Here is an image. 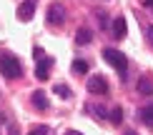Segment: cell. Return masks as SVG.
<instances>
[{"mask_svg":"<svg viewBox=\"0 0 153 135\" xmlns=\"http://www.w3.org/2000/svg\"><path fill=\"white\" fill-rule=\"evenodd\" d=\"M73 73H88V63L85 60H73Z\"/></svg>","mask_w":153,"mask_h":135,"instance_id":"cell-14","label":"cell"},{"mask_svg":"<svg viewBox=\"0 0 153 135\" xmlns=\"http://www.w3.org/2000/svg\"><path fill=\"white\" fill-rule=\"evenodd\" d=\"M126 33H128V23H126V18H116V20H113V38L123 40Z\"/></svg>","mask_w":153,"mask_h":135,"instance_id":"cell-6","label":"cell"},{"mask_svg":"<svg viewBox=\"0 0 153 135\" xmlns=\"http://www.w3.org/2000/svg\"><path fill=\"white\" fill-rule=\"evenodd\" d=\"M91 40H93V33H91L88 28H80L78 35H75V43H78V45H88Z\"/></svg>","mask_w":153,"mask_h":135,"instance_id":"cell-11","label":"cell"},{"mask_svg":"<svg viewBox=\"0 0 153 135\" xmlns=\"http://www.w3.org/2000/svg\"><path fill=\"white\" fill-rule=\"evenodd\" d=\"M108 120H111V123L113 125H120V123H123V108H113V110H108Z\"/></svg>","mask_w":153,"mask_h":135,"instance_id":"cell-12","label":"cell"},{"mask_svg":"<svg viewBox=\"0 0 153 135\" xmlns=\"http://www.w3.org/2000/svg\"><path fill=\"white\" fill-rule=\"evenodd\" d=\"M123 135H138V133H133V130H128V133H123Z\"/></svg>","mask_w":153,"mask_h":135,"instance_id":"cell-19","label":"cell"},{"mask_svg":"<svg viewBox=\"0 0 153 135\" xmlns=\"http://www.w3.org/2000/svg\"><path fill=\"white\" fill-rule=\"evenodd\" d=\"M53 93H58L60 98H71V88L63 85V83H60V85H53Z\"/></svg>","mask_w":153,"mask_h":135,"instance_id":"cell-13","label":"cell"},{"mask_svg":"<svg viewBox=\"0 0 153 135\" xmlns=\"http://www.w3.org/2000/svg\"><path fill=\"white\" fill-rule=\"evenodd\" d=\"M146 3V8H153V0H143Z\"/></svg>","mask_w":153,"mask_h":135,"instance_id":"cell-18","label":"cell"},{"mask_svg":"<svg viewBox=\"0 0 153 135\" xmlns=\"http://www.w3.org/2000/svg\"><path fill=\"white\" fill-rule=\"evenodd\" d=\"M33 10H35V3H33V0L20 3V8H18V20H20V23H28L30 18H33Z\"/></svg>","mask_w":153,"mask_h":135,"instance_id":"cell-5","label":"cell"},{"mask_svg":"<svg viewBox=\"0 0 153 135\" xmlns=\"http://www.w3.org/2000/svg\"><path fill=\"white\" fill-rule=\"evenodd\" d=\"M65 135H80V133H75V130H71V133H65Z\"/></svg>","mask_w":153,"mask_h":135,"instance_id":"cell-20","label":"cell"},{"mask_svg":"<svg viewBox=\"0 0 153 135\" xmlns=\"http://www.w3.org/2000/svg\"><path fill=\"white\" fill-rule=\"evenodd\" d=\"M103 58H105V60H108V63H111V65L116 68L118 73L123 75V78H126V70H128V58H126L123 53H120V50L105 48V50H103Z\"/></svg>","mask_w":153,"mask_h":135,"instance_id":"cell-2","label":"cell"},{"mask_svg":"<svg viewBox=\"0 0 153 135\" xmlns=\"http://www.w3.org/2000/svg\"><path fill=\"white\" fill-rule=\"evenodd\" d=\"M10 135H18V133H15V128H10Z\"/></svg>","mask_w":153,"mask_h":135,"instance_id":"cell-21","label":"cell"},{"mask_svg":"<svg viewBox=\"0 0 153 135\" xmlns=\"http://www.w3.org/2000/svg\"><path fill=\"white\" fill-rule=\"evenodd\" d=\"M28 135H48V125H35V128H30Z\"/></svg>","mask_w":153,"mask_h":135,"instance_id":"cell-15","label":"cell"},{"mask_svg":"<svg viewBox=\"0 0 153 135\" xmlns=\"http://www.w3.org/2000/svg\"><path fill=\"white\" fill-rule=\"evenodd\" d=\"M0 73L5 75V78H20L23 75V65L20 60H18L13 53H5V50H0Z\"/></svg>","mask_w":153,"mask_h":135,"instance_id":"cell-1","label":"cell"},{"mask_svg":"<svg viewBox=\"0 0 153 135\" xmlns=\"http://www.w3.org/2000/svg\"><path fill=\"white\" fill-rule=\"evenodd\" d=\"M88 93H93V95H105L108 93V83L103 80V75L88 78Z\"/></svg>","mask_w":153,"mask_h":135,"instance_id":"cell-4","label":"cell"},{"mask_svg":"<svg viewBox=\"0 0 153 135\" xmlns=\"http://www.w3.org/2000/svg\"><path fill=\"white\" fill-rule=\"evenodd\" d=\"M141 120H143V125H148V128H153V103L151 105H146V108H141Z\"/></svg>","mask_w":153,"mask_h":135,"instance_id":"cell-10","label":"cell"},{"mask_svg":"<svg viewBox=\"0 0 153 135\" xmlns=\"http://www.w3.org/2000/svg\"><path fill=\"white\" fill-rule=\"evenodd\" d=\"M30 100H33V105L38 108V110H48V105H50V103H48V95L43 93V90H35V93L30 95Z\"/></svg>","mask_w":153,"mask_h":135,"instance_id":"cell-9","label":"cell"},{"mask_svg":"<svg viewBox=\"0 0 153 135\" xmlns=\"http://www.w3.org/2000/svg\"><path fill=\"white\" fill-rule=\"evenodd\" d=\"M148 40H151V45H153V25L148 28Z\"/></svg>","mask_w":153,"mask_h":135,"instance_id":"cell-17","label":"cell"},{"mask_svg":"<svg viewBox=\"0 0 153 135\" xmlns=\"http://www.w3.org/2000/svg\"><path fill=\"white\" fill-rule=\"evenodd\" d=\"M50 65H53V60H50V58H40V63H38V68H35V78H38V80H48Z\"/></svg>","mask_w":153,"mask_h":135,"instance_id":"cell-7","label":"cell"},{"mask_svg":"<svg viewBox=\"0 0 153 135\" xmlns=\"http://www.w3.org/2000/svg\"><path fill=\"white\" fill-rule=\"evenodd\" d=\"M98 23H100V28H108V18H105V13H98Z\"/></svg>","mask_w":153,"mask_h":135,"instance_id":"cell-16","label":"cell"},{"mask_svg":"<svg viewBox=\"0 0 153 135\" xmlns=\"http://www.w3.org/2000/svg\"><path fill=\"white\" fill-rule=\"evenodd\" d=\"M48 23L50 25H63L65 23V5L63 3H53L48 8Z\"/></svg>","mask_w":153,"mask_h":135,"instance_id":"cell-3","label":"cell"},{"mask_svg":"<svg viewBox=\"0 0 153 135\" xmlns=\"http://www.w3.org/2000/svg\"><path fill=\"white\" fill-rule=\"evenodd\" d=\"M136 88H138L141 95H153V78H151V75H141Z\"/></svg>","mask_w":153,"mask_h":135,"instance_id":"cell-8","label":"cell"}]
</instances>
